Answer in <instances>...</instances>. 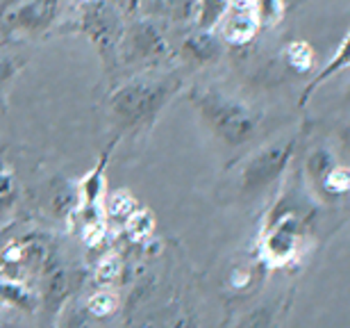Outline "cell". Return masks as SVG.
<instances>
[{
	"instance_id": "obj_1",
	"label": "cell",
	"mask_w": 350,
	"mask_h": 328,
	"mask_svg": "<svg viewBox=\"0 0 350 328\" xmlns=\"http://www.w3.org/2000/svg\"><path fill=\"white\" fill-rule=\"evenodd\" d=\"M180 89L182 78L173 73L135 75L109 96L111 121L121 130L148 128Z\"/></svg>"
},
{
	"instance_id": "obj_2",
	"label": "cell",
	"mask_w": 350,
	"mask_h": 328,
	"mask_svg": "<svg viewBox=\"0 0 350 328\" xmlns=\"http://www.w3.org/2000/svg\"><path fill=\"white\" fill-rule=\"evenodd\" d=\"M191 103L198 110L202 123L230 146L248 142L260 125V114L253 108L221 89L196 87L191 92Z\"/></svg>"
},
{
	"instance_id": "obj_3",
	"label": "cell",
	"mask_w": 350,
	"mask_h": 328,
	"mask_svg": "<svg viewBox=\"0 0 350 328\" xmlns=\"http://www.w3.org/2000/svg\"><path fill=\"white\" fill-rule=\"evenodd\" d=\"M62 32L85 34V37L100 51L103 58H109L111 51L121 46L125 25L118 14V7L109 0H85L78 12L68 18Z\"/></svg>"
},
{
	"instance_id": "obj_4",
	"label": "cell",
	"mask_w": 350,
	"mask_h": 328,
	"mask_svg": "<svg viewBox=\"0 0 350 328\" xmlns=\"http://www.w3.org/2000/svg\"><path fill=\"white\" fill-rule=\"evenodd\" d=\"M291 139H275V142L266 144L264 149L255 151L253 155H248L239 171L241 190L246 194H260L266 187H271L282 176V171L291 160Z\"/></svg>"
},
{
	"instance_id": "obj_5",
	"label": "cell",
	"mask_w": 350,
	"mask_h": 328,
	"mask_svg": "<svg viewBox=\"0 0 350 328\" xmlns=\"http://www.w3.org/2000/svg\"><path fill=\"white\" fill-rule=\"evenodd\" d=\"M59 0H16L0 14V30L10 37H41L51 30Z\"/></svg>"
},
{
	"instance_id": "obj_6",
	"label": "cell",
	"mask_w": 350,
	"mask_h": 328,
	"mask_svg": "<svg viewBox=\"0 0 350 328\" xmlns=\"http://www.w3.org/2000/svg\"><path fill=\"white\" fill-rule=\"evenodd\" d=\"M121 44L128 51L130 60L146 62V64H157L169 58V41L164 32L159 30L152 21H137L123 32Z\"/></svg>"
},
{
	"instance_id": "obj_7",
	"label": "cell",
	"mask_w": 350,
	"mask_h": 328,
	"mask_svg": "<svg viewBox=\"0 0 350 328\" xmlns=\"http://www.w3.org/2000/svg\"><path fill=\"white\" fill-rule=\"evenodd\" d=\"M300 240V219L289 214L280 221L271 223V230L264 240V253L273 264H282L296 255V247Z\"/></svg>"
},
{
	"instance_id": "obj_8",
	"label": "cell",
	"mask_w": 350,
	"mask_h": 328,
	"mask_svg": "<svg viewBox=\"0 0 350 328\" xmlns=\"http://www.w3.org/2000/svg\"><path fill=\"white\" fill-rule=\"evenodd\" d=\"M257 30H260V21H257L253 10H232L230 7L223 16L221 37L230 46H246L255 39Z\"/></svg>"
},
{
	"instance_id": "obj_9",
	"label": "cell",
	"mask_w": 350,
	"mask_h": 328,
	"mask_svg": "<svg viewBox=\"0 0 350 328\" xmlns=\"http://www.w3.org/2000/svg\"><path fill=\"white\" fill-rule=\"evenodd\" d=\"M221 51V41L214 37L212 30H198L196 34H189L185 41V53L191 58L193 62H212Z\"/></svg>"
},
{
	"instance_id": "obj_10",
	"label": "cell",
	"mask_w": 350,
	"mask_h": 328,
	"mask_svg": "<svg viewBox=\"0 0 350 328\" xmlns=\"http://www.w3.org/2000/svg\"><path fill=\"white\" fill-rule=\"evenodd\" d=\"M228 10L230 0H198V10H196L198 27L200 30H214L228 14Z\"/></svg>"
},
{
	"instance_id": "obj_11",
	"label": "cell",
	"mask_w": 350,
	"mask_h": 328,
	"mask_svg": "<svg viewBox=\"0 0 350 328\" xmlns=\"http://www.w3.org/2000/svg\"><path fill=\"white\" fill-rule=\"evenodd\" d=\"M284 62L289 64V68L298 73H307L312 71L314 66V51L307 41H291L289 46L284 48Z\"/></svg>"
},
{
	"instance_id": "obj_12",
	"label": "cell",
	"mask_w": 350,
	"mask_h": 328,
	"mask_svg": "<svg viewBox=\"0 0 350 328\" xmlns=\"http://www.w3.org/2000/svg\"><path fill=\"white\" fill-rule=\"evenodd\" d=\"M348 66V37H344L341 39V44H339V48H337V53L332 55V60L327 62V66L321 71L317 78H314L310 85H307V92H305V96H303V101H307L310 96L314 94V89H317L319 85H323V82L330 78V75H334L339 71V68H346Z\"/></svg>"
},
{
	"instance_id": "obj_13",
	"label": "cell",
	"mask_w": 350,
	"mask_h": 328,
	"mask_svg": "<svg viewBox=\"0 0 350 328\" xmlns=\"http://www.w3.org/2000/svg\"><path fill=\"white\" fill-rule=\"evenodd\" d=\"M253 10L260 25L273 27L284 16V0H255Z\"/></svg>"
},
{
	"instance_id": "obj_14",
	"label": "cell",
	"mask_w": 350,
	"mask_h": 328,
	"mask_svg": "<svg viewBox=\"0 0 350 328\" xmlns=\"http://www.w3.org/2000/svg\"><path fill=\"white\" fill-rule=\"evenodd\" d=\"M105 210H107L109 217L128 219L130 212H135V199H132V194H128L125 190H118L107 197V201H105Z\"/></svg>"
},
{
	"instance_id": "obj_15",
	"label": "cell",
	"mask_w": 350,
	"mask_h": 328,
	"mask_svg": "<svg viewBox=\"0 0 350 328\" xmlns=\"http://www.w3.org/2000/svg\"><path fill=\"white\" fill-rule=\"evenodd\" d=\"M25 66V60L16 58V55H0V99L7 94V89L14 82V78Z\"/></svg>"
},
{
	"instance_id": "obj_16",
	"label": "cell",
	"mask_w": 350,
	"mask_h": 328,
	"mask_svg": "<svg viewBox=\"0 0 350 328\" xmlns=\"http://www.w3.org/2000/svg\"><path fill=\"white\" fill-rule=\"evenodd\" d=\"M321 180H323V187L330 194H339L341 197V194H346L350 190V173H348L346 166L334 164Z\"/></svg>"
},
{
	"instance_id": "obj_17",
	"label": "cell",
	"mask_w": 350,
	"mask_h": 328,
	"mask_svg": "<svg viewBox=\"0 0 350 328\" xmlns=\"http://www.w3.org/2000/svg\"><path fill=\"white\" fill-rule=\"evenodd\" d=\"M128 230L130 235L135 237V240H144V237H148L152 233V226H155V221H152V214L146 212V210H139V212H130L128 217Z\"/></svg>"
},
{
	"instance_id": "obj_18",
	"label": "cell",
	"mask_w": 350,
	"mask_h": 328,
	"mask_svg": "<svg viewBox=\"0 0 350 328\" xmlns=\"http://www.w3.org/2000/svg\"><path fill=\"white\" fill-rule=\"evenodd\" d=\"M87 310L91 312V315H96V317L109 315V312H114V310H116V297H114V294H109V292H98V294L89 297Z\"/></svg>"
},
{
	"instance_id": "obj_19",
	"label": "cell",
	"mask_w": 350,
	"mask_h": 328,
	"mask_svg": "<svg viewBox=\"0 0 350 328\" xmlns=\"http://www.w3.org/2000/svg\"><path fill=\"white\" fill-rule=\"evenodd\" d=\"M310 171H312V176H319V178H323L327 171L334 166V155L330 151H325V149H319L314 155L310 157Z\"/></svg>"
},
{
	"instance_id": "obj_20",
	"label": "cell",
	"mask_w": 350,
	"mask_h": 328,
	"mask_svg": "<svg viewBox=\"0 0 350 328\" xmlns=\"http://www.w3.org/2000/svg\"><path fill=\"white\" fill-rule=\"evenodd\" d=\"M14 197H16V187L12 176L7 171H0V214L14 203Z\"/></svg>"
},
{
	"instance_id": "obj_21",
	"label": "cell",
	"mask_w": 350,
	"mask_h": 328,
	"mask_svg": "<svg viewBox=\"0 0 350 328\" xmlns=\"http://www.w3.org/2000/svg\"><path fill=\"white\" fill-rule=\"evenodd\" d=\"M118 271H121V262H118L116 255H107L98 264V278L100 281H111V278L118 276Z\"/></svg>"
},
{
	"instance_id": "obj_22",
	"label": "cell",
	"mask_w": 350,
	"mask_h": 328,
	"mask_svg": "<svg viewBox=\"0 0 350 328\" xmlns=\"http://www.w3.org/2000/svg\"><path fill=\"white\" fill-rule=\"evenodd\" d=\"M82 235H85V242L89 244V247H96V244H100V240H103L105 228H103V223L91 221V223H87V228Z\"/></svg>"
}]
</instances>
